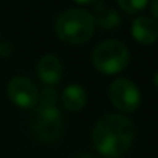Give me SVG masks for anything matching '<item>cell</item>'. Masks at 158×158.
<instances>
[{
  "mask_svg": "<svg viewBox=\"0 0 158 158\" xmlns=\"http://www.w3.org/2000/svg\"><path fill=\"white\" fill-rule=\"evenodd\" d=\"M135 140V126L126 115L106 114L92 129V146L107 158L124 155Z\"/></svg>",
  "mask_w": 158,
  "mask_h": 158,
  "instance_id": "cell-1",
  "label": "cell"
},
{
  "mask_svg": "<svg viewBox=\"0 0 158 158\" xmlns=\"http://www.w3.org/2000/svg\"><path fill=\"white\" fill-rule=\"evenodd\" d=\"M131 32L140 45H152L158 40V23L151 17L140 15L134 20Z\"/></svg>",
  "mask_w": 158,
  "mask_h": 158,
  "instance_id": "cell-7",
  "label": "cell"
},
{
  "mask_svg": "<svg viewBox=\"0 0 158 158\" xmlns=\"http://www.w3.org/2000/svg\"><path fill=\"white\" fill-rule=\"evenodd\" d=\"M57 100H58V94H57V91L54 89L52 86L43 88V91L39 94L40 106H45V107H54V106L57 105Z\"/></svg>",
  "mask_w": 158,
  "mask_h": 158,
  "instance_id": "cell-11",
  "label": "cell"
},
{
  "mask_svg": "<svg viewBox=\"0 0 158 158\" xmlns=\"http://www.w3.org/2000/svg\"><path fill=\"white\" fill-rule=\"evenodd\" d=\"M151 12H152V15L158 19V0H152L151 2Z\"/></svg>",
  "mask_w": 158,
  "mask_h": 158,
  "instance_id": "cell-14",
  "label": "cell"
},
{
  "mask_svg": "<svg viewBox=\"0 0 158 158\" xmlns=\"http://www.w3.org/2000/svg\"><path fill=\"white\" fill-rule=\"evenodd\" d=\"M98 22H100V25H102L103 28L112 29V28H115V26L120 23V17L117 15V12H115V11L107 9V14H106V11H105V12L100 15Z\"/></svg>",
  "mask_w": 158,
  "mask_h": 158,
  "instance_id": "cell-12",
  "label": "cell"
},
{
  "mask_svg": "<svg viewBox=\"0 0 158 158\" xmlns=\"http://www.w3.org/2000/svg\"><path fill=\"white\" fill-rule=\"evenodd\" d=\"M12 54V46L8 42H0V57H9Z\"/></svg>",
  "mask_w": 158,
  "mask_h": 158,
  "instance_id": "cell-13",
  "label": "cell"
},
{
  "mask_svg": "<svg viewBox=\"0 0 158 158\" xmlns=\"http://www.w3.org/2000/svg\"><path fill=\"white\" fill-rule=\"evenodd\" d=\"M152 81H154V86L158 89V72H155V74H154V80H152Z\"/></svg>",
  "mask_w": 158,
  "mask_h": 158,
  "instance_id": "cell-17",
  "label": "cell"
},
{
  "mask_svg": "<svg viewBox=\"0 0 158 158\" xmlns=\"http://www.w3.org/2000/svg\"><path fill=\"white\" fill-rule=\"evenodd\" d=\"M75 3H78V5H89V3H92L94 0H74Z\"/></svg>",
  "mask_w": 158,
  "mask_h": 158,
  "instance_id": "cell-16",
  "label": "cell"
},
{
  "mask_svg": "<svg viewBox=\"0 0 158 158\" xmlns=\"http://www.w3.org/2000/svg\"><path fill=\"white\" fill-rule=\"evenodd\" d=\"M31 131L35 135V138L43 143L57 141L63 134V115L57 109V106H39L31 123Z\"/></svg>",
  "mask_w": 158,
  "mask_h": 158,
  "instance_id": "cell-4",
  "label": "cell"
},
{
  "mask_svg": "<svg viewBox=\"0 0 158 158\" xmlns=\"http://www.w3.org/2000/svg\"><path fill=\"white\" fill-rule=\"evenodd\" d=\"M74 158H95V157L91 155V154H86V152H85V154H77Z\"/></svg>",
  "mask_w": 158,
  "mask_h": 158,
  "instance_id": "cell-15",
  "label": "cell"
},
{
  "mask_svg": "<svg viewBox=\"0 0 158 158\" xmlns=\"http://www.w3.org/2000/svg\"><path fill=\"white\" fill-rule=\"evenodd\" d=\"M86 102H88V94L85 88L80 85H69L64 88L61 94V103L64 106V109L71 112L81 110L86 106Z\"/></svg>",
  "mask_w": 158,
  "mask_h": 158,
  "instance_id": "cell-9",
  "label": "cell"
},
{
  "mask_svg": "<svg viewBox=\"0 0 158 158\" xmlns=\"http://www.w3.org/2000/svg\"><path fill=\"white\" fill-rule=\"evenodd\" d=\"M6 94L9 100L22 109H31L39 103V91L32 80L28 77H14L6 86Z\"/></svg>",
  "mask_w": 158,
  "mask_h": 158,
  "instance_id": "cell-6",
  "label": "cell"
},
{
  "mask_svg": "<svg viewBox=\"0 0 158 158\" xmlns=\"http://www.w3.org/2000/svg\"><path fill=\"white\" fill-rule=\"evenodd\" d=\"M117 3L126 14H138L148 6L149 0H117Z\"/></svg>",
  "mask_w": 158,
  "mask_h": 158,
  "instance_id": "cell-10",
  "label": "cell"
},
{
  "mask_svg": "<svg viewBox=\"0 0 158 158\" xmlns=\"http://www.w3.org/2000/svg\"><path fill=\"white\" fill-rule=\"evenodd\" d=\"M131 54L127 46L118 40H106L97 45L92 52V64L94 68L105 74V75H115L126 69L129 64Z\"/></svg>",
  "mask_w": 158,
  "mask_h": 158,
  "instance_id": "cell-3",
  "label": "cell"
},
{
  "mask_svg": "<svg viewBox=\"0 0 158 158\" xmlns=\"http://www.w3.org/2000/svg\"><path fill=\"white\" fill-rule=\"evenodd\" d=\"M94 31L95 20L92 14L81 8H69L55 20V34L68 45H83L89 42Z\"/></svg>",
  "mask_w": 158,
  "mask_h": 158,
  "instance_id": "cell-2",
  "label": "cell"
},
{
  "mask_svg": "<svg viewBox=\"0 0 158 158\" xmlns=\"http://www.w3.org/2000/svg\"><path fill=\"white\" fill-rule=\"evenodd\" d=\"M109 100L120 112H135L141 103V92L135 83L127 78H117L109 86Z\"/></svg>",
  "mask_w": 158,
  "mask_h": 158,
  "instance_id": "cell-5",
  "label": "cell"
},
{
  "mask_svg": "<svg viewBox=\"0 0 158 158\" xmlns=\"http://www.w3.org/2000/svg\"><path fill=\"white\" fill-rule=\"evenodd\" d=\"M37 75L48 86L58 83L63 75V64H61L60 58L52 54L43 55L37 63Z\"/></svg>",
  "mask_w": 158,
  "mask_h": 158,
  "instance_id": "cell-8",
  "label": "cell"
}]
</instances>
